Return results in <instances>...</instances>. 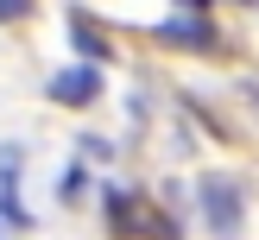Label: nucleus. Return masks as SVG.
<instances>
[{"instance_id": "3", "label": "nucleus", "mask_w": 259, "mask_h": 240, "mask_svg": "<svg viewBox=\"0 0 259 240\" xmlns=\"http://www.w3.org/2000/svg\"><path fill=\"white\" fill-rule=\"evenodd\" d=\"M101 95V70H57L51 76V101H63V108H89V101Z\"/></svg>"}, {"instance_id": "7", "label": "nucleus", "mask_w": 259, "mask_h": 240, "mask_svg": "<svg viewBox=\"0 0 259 240\" xmlns=\"http://www.w3.org/2000/svg\"><path fill=\"white\" fill-rule=\"evenodd\" d=\"M32 13V0H0V19H25Z\"/></svg>"}, {"instance_id": "5", "label": "nucleus", "mask_w": 259, "mask_h": 240, "mask_svg": "<svg viewBox=\"0 0 259 240\" xmlns=\"http://www.w3.org/2000/svg\"><path fill=\"white\" fill-rule=\"evenodd\" d=\"M158 38H164V44H209V19H202V13H190V19H164L158 25Z\"/></svg>"}, {"instance_id": "8", "label": "nucleus", "mask_w": 259, "mask_h": 240, "mask_svg": "<svg viewBox=\"0 0 259 240\" xmlns=\"http://www.w3.org/2000/svg\"><path fill=\"white\" fill-rule=\"evenodd\" d=\"M190 7H202V0H190Z\"/></svg>"}, {"instance_id": "6", "label": "nucleus", "mask_w": 259, "mask_h": 240, "mask_svg": "<svg viewBox=\"0 0 259 240\" xmlns=\"http://www.w3.org/2000/svg\"><path fill=\"white\" fill-rule=\"evenodd\" d=\"M108 215H114V234H133V202H126V189H108Z\"/></svg>"}, {"instance_id": "2", "label": "nucleus", "mask_w": 259, "mask_h": 240, "mask_svg": "<svg viewBox=\"0 0 259 240\" xmlns=\"http://www.w3.org/2000/svg\"><path fill=\"white\" fill-rule=\"evenodd\" d=\"M0 221L7 227H32V215L19 202V146H0Z\"/></svg>"}, {"instance_id": "1", "label": "nucleus", "mask_w": 259, "mask_h": 240, "mask_svg": "<svg viewBox=\"0 0 259 240\" xmlns=\"http://www.w3.org/2000/svg\"><path fill=\"white\" fill-rule=\"evenodd\" d=\"M202 215H209V227H215V234H234V227H240V189L228 183L222 171H209V177H202Z\"/></svg>"}, {"instance_id": "4", "label": "nucleus", "mask_w": 259, "mask_h": 240, "mask_svg": "<svg viewBox=\"0 0 259 240\" xmlns=\"http://www.w3.org/2000/svg\"><path fill=\"white\" fill-rule=\"evenodd\" d=\"M70 44L82 51L89 63H108V57H114V44H108V32H101V25L89 19V13H70Z\"/></svg>"}]
</instances>
